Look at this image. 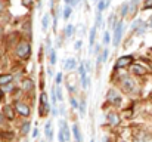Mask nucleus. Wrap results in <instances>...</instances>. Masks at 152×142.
<instances>
[{"instance_id":"nucleus-1","label":"nucleus","mask_w":152,"mask_h":142,"mask_svg":"<svg viewBox=\"0 0 152 142\" xmlns=\"http://www.w3.org/2000/svg\"><path fill=\"white\" fill-rule=\"evenodd\" d=\"M30 52H31V46H30L28 42L22 40V42L18 43V46H16V55H18L19 58L27 59V58L30 56Z\"/></svg>"},{"instance_id":"nucleus-2","label":"nucleus","mask_w":152,"mask_h":142,"mask_svg":"<svg viewBox=\"0 0 152 142\" xmlns=\"http://www.w3.org/2000/svg\"><path fill=\"white\" fill-rule=\"evenodd\" d=\"M15 111H16L19 116H22V117H28V116L31 114V110H30L28 104L21 102V101H16V102H15Z\"/></svg>"},{"instance_id":"nucleus-3","label":"nucleus","mask_w":152,"mask_h":142,"mask_svg":"<svg viewBox=\"0 0 152 142\" xmlns=\"http://www.w3.org/2000/svg\"><path fill=\"white\" fill-rule=\"evenodd\" d=\"M50 107H49V99H48V95L43 93L40 95V116H46L49 113Z\"/></svg>"},{"instance_id":"nucleus-4","label":"nucleus","mask_w":152,"mask_h":142,"mask_svg":"<svg viewBox=\"0 0 152 142\" xmlns=\"http://www.w3.org/2000/svg\"><path fill=\"white\" fill-rule=\"evenodd\" d=\"M121 37H123V22L118 21L117 27L114 28V40H112V42H114V46H118V45H120Z\"/></svg>"},{"instance_id":"nucleus-5","label":"nucleus","mask_w":152,"mask_h":142,"mask_svg":"<svg viewBox=\"0 0 152 142\" xmlns=\"http://www.w3.org/2000/svg\"><path fill=\"white\" fill-rule=\"evenodd\" d=\"M108 101L112 104V105H115V107H118L120 104H121V98H120V95L117 90H114V89H111V90H108Z\"/></svg>"},{"instance_id":"nucleus-6","label":"nucleus","mask_w":152,"mask_h":142,"mask_svg":"<svg viewBox=\"0 0 152 142\" xmlns=\"http://www.w3.org/2000/svg\"><path fill=\"white\" fill-rule=\"evenodd\" d=\"M132 62H133V56H132V55L121 56V58H118V61H117V64H115V68H124V67L130 65Z\"/></svg>"},{"instance_id":"nucleus-7","label":"nucleus","mask_w":152,"mask_h":142,"mask_svg":"<svg viewBox=\"0 0 152 142\" xmlns=\"http://www.w3.org/2000/svg\"><path fill=\"white\" fill-rule=\"evenodd\" d=\"M59 127H61L59 132H62V135H64V138H65V142H68L69 141V129H68L66 121H65V120H59Z\"/></svg>"},{"instance_id":"nucleus-8","label":"nucleus","mask_w":152,"mask_h":142,"mask_svg":"<svg viewBox=\"0 0 152 142\" xmlns=\"http://www.w3.org/2000/svg\"><path fill=\"white\" fill-rule=\"evenodd\" d=\"M123 88H124L126 92L133 90V89H134V82H133V79H130V77H124V79H123Z\"/></svg>"},{"instance_id":"nucleus-9","label":"nucleus","mask_w":152,"mask_h":142,"mask_svg":"<svg viewBox=\"0 0 152 142\" xmlns=\"http://www.w3.org/2000/svg\"><path fill=\"white\" fill-rule=\"evenodd\" d=\"M3 116H4L7 120H13V118H15V110H13V107L6 105V107L3 108Z\"/></svg>"},{"instance_id":"nucleus-10","label":"nucleus","mask_w":152,"mask_h":142,"mask_svg":"<svg viewBox=\"0 0 152 142\" xmlns=\"http://www.w3.org/2000/svg\"><path fill=\"white\" fill-rule=\"evenodd\" d=\"M106 118H108V123H109L111 126H118V124H120V117H118L117 113H109V114L106 116Z\"/></svg>"},{"instance_id":"nucleus-11","label":"nucleus","mask_w":152,"mask_h":142,"mask_svg":"<svg viewBox=\"0 0 152 142\" xmlns=\"http://www.w3.org/2000/svg\"><path fill=\"white\" fill-rule=\"evenodd\" d=\"M137 3H139V0H130V1H127V4H129V15L130 16H134L136 15V12H137Z\"/></svg>"},{"instance_id":"nucleus-12","label":"nucleus","mask_w":152,"mask_h":142,"mask_svg":"<svg viewBox=\"0 0 152 142\" xmlns=\"http://www.w3.org/2000/svg\"><path fill=\"white\" fill-rule=\"evenodd\" d=\"M75 67H77V61H75V58H68V59L65 61V64H64V68H65L66 71H72Z\"/></svg>"},{"instance_id":"nucleus-13","label":"nucleus","mask_w":152,"mask_h":142,"mask_svg":"<svg viewBox=\"0 0 152 142\" xmlns=\"http://www.w3.org/2000/svg\"><path fill=\"white\" fill-rule=\"evenodd\" d=\"M12 83V76L10 74H0V88L7 86Z\"/></svg>"},{"instance_id":"nucleus-14","label":"nucleus","mask_w":152,"mask_h":142,"mask_svg":"<svg viewBox=\"0 0 152 142\" xmlns=\"http://www.w3.org/2000/svg\"><path fill=\"white\" fill-rule=\"evenodd\" d=\"M72 133H74L75 141L77 142H83V136H81V132H80V127H78V124H77V123L72 126Z\"/></svg>"},{"instance_id":"nucleus-15","label":"nucleus","mask_w":152,"mask_h":142,"mask_svg":"<svg viewBox=\"0 0 152 142\" xmlns=\"http://www.w3.org/2000/svg\"><path fill=\"white\" fill-rule=\"evenodd\" d=\"M132 73L136 74V76H145V74H146V70H145L142 65H133Z\"/></svg>"},{"instance_id":"nucleus-16","label":"nucleus","mask_w":152,"mask_h":142,"mask_svg":"<svg viewBox=\"0 0 152 142\" xmlns=\"http://www.w3.org/2000/svg\"><path fill=\"white\" fill-rule=\"evenodd\" d=\"M95 39H96V28L95 25L90 28V36H89V47L95 46Z\"/></svg>"},{"instance_id":"nucleus-17","label":"nucleus","mask_w":152,"mask_h":142,"mask_svg":"<svg viewBox=\"0 0 152 142\" xmlns=\"http://www.w3.org/2000/svg\"><path fill=\"white\" fill-rule=\"evenodd\" d=\"M49 24H50V16H49V13H45L43 15V19H42V28H43V31H46L49 28Z\"/></svg>"},{"instance_id":"nucleus-18","label":"nucleus","mask_w":152,"mask_h":142,"mask_svg":"<svg viewBox=\"0 0 152 142\" xmlns=\"http://www.w3.org/2000/svg\"><path fill=\"white\" fill-rule=\"evenodd\" d=\"M74 25L72 24H66V27H65V30H64V33H65V36L66 37H72V34H74Z\"/></svg>"},{"instance_id":"nucleus-19","label":"nucleus","mask_w":152,"mask_h":142,"mask_svg":"<svg viewBox=\"0 0 152 142\" xmlns=\"http://www.w3.org/2000/svg\"><path fill=\"white\" fill-rule=\"evenodd\" d=\"M45 133H46L48 141H52V123L50 121L46 123V126H45Z\"/></svg>"},{"instance_id":"nucleus-20","label":"nucleus","mask_w":152,"mask_h":142,"mask_svg":"<svg viewBox=\"0 0 152 142\" xmlns=\"http://www.w3.org/2000/svg\"><path fill=\"white\" fill-rule=\"evenodd\" d=\"M33 88H34V85H33V80H30V79H25V80H24V90H25V92H30V90H33Z\"/></svg>"},{"instance_id":"nucleus-21","label":"nucleus","mask_w":152,"mask_h":142,"mask_svg":"<svg viewBox=\"0 0 152 142\" xmlns=\"http://www.w3.org/2000/svg\"><path fill=\"white\" fill-rule=\"evenodd\" d=\"M120 15H121L123 18L129 15V4H127V3H123V4L120 6Z\"/></svg>"},{"instance_id":"nucleus-22","label":"nucleus","mask_w":152,"mask_h":142,"mask_svg":"<svg viewBox=\"0 0 152 142\" xmlns=\"http://www.w3.org/2000/svg\"><path fill=\"white\" fill-rule=\"evenodd\" d=\"M108 22H109V28H112V30H114V28L117 27V24H118V22H117V15H115V13H112V15L109 16V21H108Z\"/></svg>"},{"instance_id":"nucleus-23","label":"nucleus","mask_w":152,"mask_h":142,"mask_svg":"<svg viewBox=\"0 0 152 142\" xmlns=\"http://www.w3.org/2000/svg\"><path fill=\"white\" fill-rule=\"evenodd\" d=\"M30 127H31L30 121H25V123H22V126H21V132H22V135H27V133L30 132Z\"/></svg>"},{"instance_id":"nucleus-24","label":"nucleus","mask_w":152,"mask_h":142,"mask_svg":"<svg viewBox=\"0 0 152 142\" xmlns=\"http://www.w3.org/2000/svg\"><path fill=\"white\" fill-rule=\"evenodd\" d=\"M77 108L80 110V114H81V116H84V114H86V101H84V99H81Z\"/></svg>"},{"instance_id":"nucleus-25","label":"nucleus","mask_w":152,"mask_h":142,"mask_svg":"<svg viewBox=\"0 0 152 142\" xmlns=\"http://www.w3.org/2000/svg\"><path fill=\"white\" fill-rule=\"evenodd\" d=\"M105 9H106V0H99L98 1V12L102 13Z\"/></svg>"},{"instance_id":"nucleus-26","label":"nucleus","mask_w":152,"mask_h":142,"mask_svg":"<svg viewBox=\"0 0 152 142\" xmlns=\"http://www.w3.org/2000/svg\"><path fill=\"white\" fill-rule=\"evenodd\" d=\"M71 12H72V9H71V6H65V9H64V13H62V16H64V19H68V18L71 16Z\"/></svg>"},{"instance_id":"nucleus-27","label":"nucleus","mask_w":152,"mask_h":142,"mask_svg":"<svg viewBox=\"0 0 152 142\" xmlns=\"http://www.w3.org/2000/svg\"><path fill=\"white\" fill-rule=\"evenodd\" d=\"M102 27V13H96V22H95V28L98 30V28H101Z\"/></svg>"},{"instance_id":"nucleus-28","label":"nucleus","mask_w":152,"mask_h":142,"mask_svg":"<svg viewBox=\"0 0 152 142\" xmlns=\"http://www.w3.org/2000/svg\"><path fill=\"white\" fill-rule=\"evenodd\" d=\"M89 83H90V77L89 76H86V77L81 79V88L83 89H87L89 88Z\"/></svg>"},{"instance_id":"nucleus-29","label":"nucleus","mask_w":152,"mask_h":142,"mask_svg":"<svg viewBox=\"0 0 152 142\" xmlns=\"http://www.w3.org/2000/svg\"><path fill=\"white\" fill-rule=\"evenodd\" d=\"M55 95H56V99H59V101H62V99H64V95H62V90H61V88H59V86H56V88H55Z\"/></svg>"},{"instance_id":"nucleus-30","label":"nucleus","mask_w":152,"mask_h":142,"mask_svg":"<svg viewBox=\"0 0 152 142\" xmlns=\"http://www.w3.org/2000/svg\"><path fill=\"white\" fill-rule=\"evenodd\" d=\"M102 42H103L105 46L111 42V34H109V31H105V34H103V40H102Z\"/></svg>"},{"instance_id":"nucleus-31","label":"nucleus","mask_w":152,"mask_h":142,"mask_svg":"<svg viewBox=\"0 0 152 142\" xmlns=\"http://www.w3.org/2000/svg\"><path fill=\"white\" fill-rule=\"evenodd\" d=\"M78 74H80V79L86 77V74H87V73H86V70H84V65H83V64L78 67Z\"/></svg>"},{"instance_id":"nucleus-32","label":"nucleus","mask_w":152,"mask_h":142,"mask_svg":"<svg viewBox=\"0 0 152 142\" xmlns=\"http://www.w3.org/2000/svg\"><path fill=\"white\" fill-rule=\"evenodd\" d=\"M49 53H50V59H49V61H50V65H55V64H56V52H55V50H50Z\"/></svg>"},{"instance_id":"nucleus-33","label":"nucleus","mask_w":152,"mask_h":142,"mask_svg":"<svg viewBox=\"0 0 152 142\" xmlns=\"http://www.w3.org/2000/svg\"><path fill=\"white\" fill-rule=\"evenodd\" d=\"M142 22H143L142 19H137V21H134V22L132 24V30H137V28L142 25Z\"/></svg>"},{"instance_id":"nucleus-34","label":"nucleus","mask_w":152,"mask_h":142,"mask_svg":"<svg viewBox=\"0 0 152 142\" xmlns=\"http://www.w3.org/2000/svg\"><path fill=\"white\" fill-rule=\"evenodd\" d=\"M146 27H148V24H145V22H142V25H140V27L137 28V34H142V33L145 31V28H146Z\"/></svg>"},{"instance_id":"nucleus-35","label":"nucleus","mask_w":152,"mask_h":142,"mask_svg":"<svg viewBox=\"0 0 152 142\" xmlns=\"http://www.w3.org/2000/svg\"><path fill=\"white\" fill-rule=\"evenodd\" d=\"M81 46H83V42H81V40H77V42L74 43V49H75V50H80Z\"/></svg>"},{"instance_id":"nucleus-36","label":"nucleus","mask_w":152,"mask_h":142,"mask_svg":"<svg viewBox=\"0 0 152 142\" xmlns=\"http://www.w3.org/2000/svg\"><path fill=\"white\" fill-rule=\"evenodd\" d=\"M143 9H152V0H145Z\"/></svg>"},{"instance_id":"nucleus-37","label":"nucleus","mask_w":152,"mask_h":142,"mask_svg":"<svg viewBox=\"0 0 152 142\" xmlns=\"http://www.w3.org/2000/svg\"><path fill=\"white\" fill-rule=\"evenodd\" d=\"M101 58H102V62L106 61V58H108V49H103V52L101 53Z\"/></svg>"},{"instance_id":"nucleus-38","label":"nucleus","mask_w":152,"mask_h":142,"mask_svg":"<svg viewBox=\"0 0 152 142\" xmlns=\"http://www.w3.org/2000/svg\"><path fill=\"white\" fill-rule=\"evenodd\" d=\"M33 1H34V0H22V4L27 6V7H30V6L33 4Z\"/></svg>"},{"instance_id":"nucleus-39","label":"nucleus","mask_w":152,"mask_h":142,"mask_svg":"<svg viewBox=\"0 0 152 142\" xmlns=\"http://www.w3.org/2000/svg\"><path fill=\"white\" fill-rule=\"evenodd\" d=\"M69 102H71V105H72L74 108H77V107H78V102H77L74 98H71V99H69Z\"/></svg>"},{"instance_id":"nucleus-40","label":"nucleus","mask_w":152,"mask_h":142,"mask_svg":"<svg viewBox=\"0 0 152 142\" xmlns=\"http://www.w3.org/2000/svg\"><path fill=\"white\" fill-rule=\"evenodd\" d=\"M62 82V74L59 73V74H56V85H59Z\"/></svg>"},{"instance_id":"nucleus-41","label":"nucleus","mask_w":152,"mask_h":142,"mask_svg":"<svg viewBox=\"0 0 152 142\" xmlns=\"http://www.w3.org/2000/svg\"><path fill=\"white\" fill-rule=\"evenodd\" d=\"M95 47V50H93V52H95V53H96V55H99V52H101V45H96V46H93Z\"/></svg>"},{"instance_id":"nucleus-42","label":"nucleus","mask_w":152,"mask_h":142,"mask_svg":"<svg viewBox=\"0 0 152 142\" xmlns=\"http://www.w3.org/2000/svg\"><path fill=\"white\" fill-rule=\"evenodd\" d=\"M58 139H59V142H65V138H64L62 132H59V133H58Z\"/></svg>"},{"instance_id":"nucleus-43","label":"nucleus","mask_w":152,"mask_h":142,"mask_svg":"<svg viewBox=\"0 0 152 142\" xmlns=\"http://www.w3.org/2000/svg\"><path fill=\"white\" fill-rule=\"evenodd\" d=\"M52 113H53V116H55V117H58V114H59V113H58V108H56V105L52 108Z\"/></svg>"},{"instance_id":"nucleus-44","label":"nucleus","mask_w":152,"mask_h":142,"mask_svg":"<svg viewBox=\"0 0 152 142\" xmlns=\"http://www.w3.org/2000/svg\"><path fill=\"white\" fill-rule=\"evenodd\" d=\"M39 136V129H34V132H33V138H37Z\"/></svg>"},{"instance_id":"nucleus-45","label":"nucleus","mask_w":152,"mask_h":142,"mask_svg":"<svg viewBox=\"0 0 152 142\" xmlns=\"http://www.w3.org/2000/svg\"><path fill=\"white\" fill-rule=\"evenodd\" d=\"M148 25H149V27H151V28H152V16H151V18H149V21H148Z\"/></svg>"},{"instance_id":"nucleus-46","label":"nucleus","mask_w":152,"mask_h":142,"mask_svg":"<svg viewBox=\"0 0 152 142\" xmlns=\"http://www.w3.org/2000/svg\"><path fill=\"white\" fill-rule=\"evenodd\" d=\"M78 1H80V0H71V4H77Z\"/></svg>"},{"instance_id":"nucleus-47","label":"nucleus","mask_w":152,"mask_h":142,"mask_svg":"<svg viewBox=\"0 0 152 142\" xmlns=\"http://www.w3.org/2000/svg\"><path fill=\"white\" fill-rule=\"evenodd\" d=\"M3 118H4V117H3V114H1V113H0V124H1V123H3Z\"/></svg>"},{"instance_id":"nucleus-48","label":"nucleus","mask_w":152,"mask_h":142,"mask_svg":"<svg viewBox=\"0 0 152 142\" xmlns=\"http://www.w3.org/2000/svg\"><path fill=\"white\" fill-rule=\"evenodd\" d=\"M64 1H65V3H66V4H68V6H69V4H71V0H64Z\"/></svg>"},{"instance_id":"nucleus-49","label":"nucleus","mask_w":152,"mask_h":142,"mask_svg":"<svg viewBox=\"0 0 152 142\" xmlns=\"http://www.w3.org/2000/svg\"><path fill=\"white\" fill-rule=\"evenodd\" d=\"M1 98H3V90L0 89V99H1Z\"/></svg>"},{"instance_id":"nucleus-50","label":"nucleus","mask_w":152,"mask_h":142,"mask_svg":"<svg viewBox=\"0 0 152 142\" xmlns=\"http://www.w3.org/2000/svg\"><path fill=\"white\" fill-rule=\"evenodd\" d=\"M1 9H3V6H1V3H0V10H1Z\"/></svg>"},{"instance_id":"nucleus-51","label":"nucleus","mask_w":152,"mask_h":142,"mask_svg":"<svg viewBox=\"0 0 152 142\" xmlns=\"http://www.w3.org/2000/svg\"><path fill=\"white\" fill-rule=\"evenodd\" d=\"M90 142H95V141H93V139H92V141H90Z\"/></svg>"}]
</instances>
